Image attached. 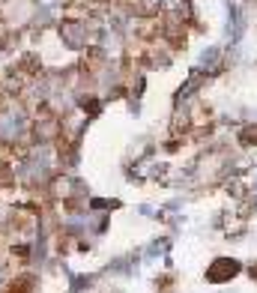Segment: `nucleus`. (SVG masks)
Wrapping results in <instances>:
<instances>
[{
  "mask_svg": "<svg viewBox=\"0 0 257 293\" xmlns=\"http://www.w3.org/2000/svg\"><path fill=\"white\" fill-rule=\"evenodd\" d=\"M236 272V264L233 261H218L212 269H209V278L212 281H222V278H228V275H233Z\"/></svg>",
  "mask_w": 257,
  "mask_h": 293,
  "instance_id": "nucleus-2",
  "label": "nucleus"
},
{
  "mask_svg": "<svg viewBox=\"0 0 257 293\" xmlns=\"http://www.w3.org/2000/svg\"><path fill=\"white\" fill-rule=\"evenodd\" d=\"M33 290H36V278L33 275H15L3 287V293H33Z\"/></svg>",
  "mask_w": 257,
  "mask_h": 293,
  "instance_id": "nucleus-1",
  "label": "nucleus"
}]
</instances>
